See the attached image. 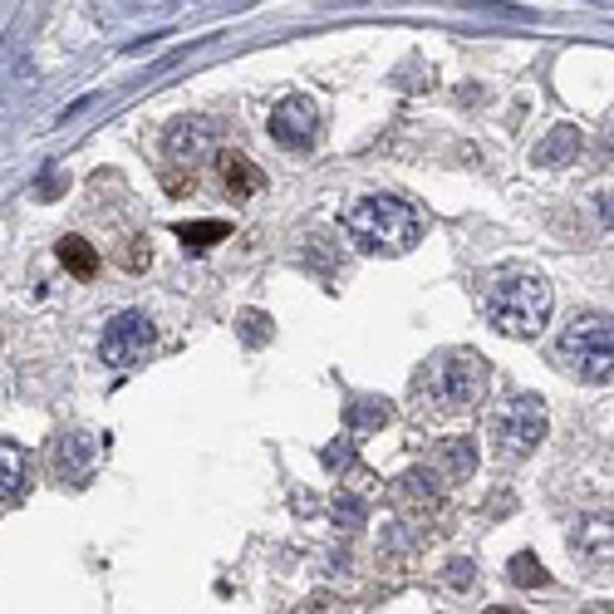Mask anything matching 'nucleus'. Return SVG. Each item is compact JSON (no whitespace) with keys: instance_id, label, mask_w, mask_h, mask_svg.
Segmentation results:
<instances>
[{"instance_id":"nucleus-9","label":"nucleus","mask_w":614,"mask_h":614,"mask_svg":"<svg viewBox=\"0 0 614 614\" xmlns=\"http://www.w3.org/2000/svg\"><path fill=\"white\" fill-rule=\"evenodd\" d=\"M570 545L585 555V561H590V570H594V575H604V561L614 555V511H604V516H585V521L575 526Z\"/></svg>"},{"instance_id":"nucleus-8","label":"nucleus","mask_w":614,"mask_h":614,"mask_svg":"<svg viewBox=\"0 0 614 614\" xmlns=\"http://www.w3.org/2000/svg\"><path fill=\"white\" fill-rule=\"evenodd\" d=\"M162 148H168L172 162L197 168L202 158H212V153H217V129H212V119H178L168 129V139H162Z\"/></svg>"},{"instance_id":"nucleus-2","label":"nucleus","mask_w":614,"mask_h":614,"mask_svg":"<svg viewBox=\"0 0 614 614\" xmlns=\"http://www.w3.org/2000/svg\"><path fill=\"white\" fill-rule=\"evenodd\" d=\"M345 231L359 251H369V256H404V251H413L418 237H423V217H418L404 197L374 192V197H359L354 207L345 212Z\"/></svg>"},{"instance_id":"nucleus-16","label":"nucleus","mask_w":614,"mask_h":614,"mask_svg":"<svg viewBox=\"0 0 614 614\" xmlns=\"http://www.w3.org/2000/svg\"><path fill=\"white\" fill-rule=\"evenodd\" d=\"M231 237V221H178V241L188 251H212Z\"/></svg>"},{"instance_id":"nucleus-11","label":"nucleus","mask_w":614,"mask_h":614,"mask_svg":"<svg viewBox=\"0 0 614 614\" xmlns=\"http://www.w3.org/2000/svg\"><path fill=\"white\" fill-rule=\"evenodd\" d=\"M94 457H99V443H94V437H84V433L60 437V447H55V477H60V482H84Z\"/></svg>"},{"instance_id":"nucleus-5","label":"nucleus","mask_w":614,"mask_h":614,"mask_svg":"<svg viewBox=\"0 0 614 614\" xmlns=\"http://www.w3.org/2000/svg\"><path fill=\"white\" fill-rule=\"evenodd\" d=\"M492 437H496V447H502V457H511V462L531 457L535 447L545 443V404L535 394H516L511 404L492 418Z\"/></svg>"},{"instance_id":"nucleus-18","label":"nucleus","mask_w":614,"mask_h":614,"mask_svg":"<svg viewBox=\"0 0 614 614\" xmlns=\"http://www.w3.org/2000/svg\"><path fill=\"white\" fill-rule=\"evenodd\" d=\"M511 580L521 585V590H541V585H551V570H545L531 551H521V555H511Z\"/></svg>"},{"instance_id":"nucleus-21","label":"nucleus","mask_w":614,"mask_h":614,"mask_svg":"<svg viewBox=\"0 0 614 614\" xmlns=\"http://www.w3.org/2000/svg\"><path fill=\"white\" fill-rule=\"evenodd\" d=\"M335 511H345V526H359V516H364V506L354 502V496H339Z\"/></svg>"},{"instance_id":"nucleus-3","label":"nucleus","mask_w":614,"mask_h":614,"mask_svg":"<svg viewBox=\"0 0 614 614\" xmlns=\"http://www.w3.org/2000/svg\"><path fill=\"white\" fill-rule=\"evenodd\" d=\"M561 359L575 378L604 384L614 378V320L610 315H575L561 335Z\"/></svg>"},{"instance_id":"nucleus-12","label":"nucleus","mask_w":614,"mask_h":614,"mask_svg":"<svg viewBox=\"0 0 614 614\" xmlns=\"http://www.w3.org/2000/svg\"><path fill=\"white\" fill-rule=\"evenodd\" d=\"M580 129L575 123H561V129H551L545 133V143H535V153H531V162L535 168H561V162H570L575 153H580Z\"/></svg>"},{"instance_id":"nucleus-23","label":"nucleus","mask_w":614,"mask_h":614,"mask_svg":"<svg viewBox=\"0 0 614 614\" xmlns=\"http://www.w3.org/2000/svg\"><path fill=\"white\" fill-rule=\"evenodd\" d=\"M55 192H60V178H55V172H50V178L40 182V197H55Z\"/></svg>"},{"instance_id":"nucleus-1","label":"nucleus","mask_w":614,"mask_h":614,"mask_svg":"<svg viewBox=\"0 0 614 614\" xmlns=\"http://www.w3.org/2000/svg\"><path fill=\"white\" fill-rule=\"evenodd\" d=\"M486 320H492L502 335L511 339H535L545 325H551V310H555V290L545 276H535V270H502V276L486 286Z\"/></svg>"},{"instance_id":"nucleus-14","label":"nucleus","mask_w":614,"mask_h":614,"mask_svg":"<svg viewBox=\"0 0 614 614\" xmlns=\"http://www.w3.org/2000/svg\"><path fill=\"white\" fill-rule=\"evenodd\" d=\"M25 482H31V462H25V453L15 443H0V502L21 496Z\"/></svg>"},{"instance_id":"nucleus-13","label":"nucleus","mask_w":614,"mask_h":614,"mask_svg":"<svg viewBox=\"0 0 614 614\" xmlns=\"http://www.w3.org/2000/svg\"><path fill=\"white\" fill-rule=\"evenodd\" d=\"M437 467H443L453 482H467L477 472V443L472 437H443L437 443Z\"/></svg>"},{"instance_id":"nucleus-10","label":"nucleus","mask_w":614,"mask_h":614,"mask_svg":"<svg viewBox=\"0 0 614 614\" xmlns=\"http://www.w3.org/2000/svg\"><path fill=\"white\" fill-rule=\"evenodd\" d=\"M217 178H221V188H227V197L231 202H246L251 192H261V168L246 158V153H217Z\"/></svg>"},{"instance_id":"nucleus-6","label":"nucleus","mask_w":614,"mask_h":614,"mask_svg":"<svg viewBox=\"0 0 614 614\" xmlns=\"http://www.w3.org/2000/svg\"><path fill=\"white\" fill-rule=\"evenodd\" d=\"M153 345H158L153 320L143 315V310H123V315L104 329L99 354H104V364L109 369H133V364H143V359L153 354Z\"/></svg>"},{"instance_id":"nucleus-4","label":"nucleus","mask_w":614,"mask_h":614,"mask_svg":"<svg viewBox=\"0 0 614 614\" xmlns=\"http://www.w3.org/2000/svg\"><path fill=\"white\" fill-rule=\"evenodd\" d=\"M482 388H486L482 354L462 349V354H447L433 364V374H428V404H433V413H467V408H477Z\"/></svg>"},{"instance_id":"nucleus-22","label":"nucleus","mask_w":614,"mask_h":614,"mask_svg":"<svg viewBox=\"0 0 614 614\" xmlns=\"http://www.w3.org/2000/svg\"><path fill=\"white\" fill-rule=\"evenodd\" d=\"M447 585H472V565H453V570H447Z\"/></svg>"},{"instance_id":"nucleus-7","label":"nucleus","mask_w":614,"mask_h":614,"mask_svg":"<svg viewBox=\"0 0 614 614\" xmlns=\"http://www.w3.org/2000/svg\"><path fill=\"white\" fill-rule=\"evenodd\" d=\"M266 129H270V139H276L286 153L310 148V143H315V133H320V109H315V99H310V94H290V99H280Z\"/></svg>"},{"instance_id":"nucleus-19","label":"nucleus","mask_w":614,"mask_h":614,"mask_svg":"<svg viewBox=\"0 0 614 614\" xmlns=\"http://www.w3.org/2000/svg\"><path fill=\"white\" fill-rule=\"evenodd\" d=\"M388 423V408L374 404V398H359V404H349V428L354 433H369V428H384Z\"/></svg>"},{"instance_id":"nucleus-20","label":"nucleus","mask_w":614,"mask_h":614,"mask_svg":"<svg viewBox=\"0 0 614 614\" xmlns=\"http://www.w3.org/2000/svg\"><path fill=\"white\" fill-rule=\"evenodd\" d=\"M237 335L246 339V345H270V315H261V310H241L237 315Z\"/></svg>"},{"instance_id":"nucleus-24","label":"nucleus","mask_w":614,"mask_h":614,"mask_svg":"<svg viewBox=\"0 0 614 614\" xmlns=\"http://www.w3.org/2000/svg\"><path fill=\"white\" fill-rule=\"evenodd\" d=\"M482 614H521V610H511V604H492V610H482Z\"/></svg>"},{"instance_id":"nucleus-17","label":"nucleus","mask_w":614,"mask_h":614,"mask_svg":"<svg viewBox=\"0 0 614 614\" xmlns=\"http://www.w3.org/2000/svg\"><path fill=\"white\" fill-rule=\"evenodd\" d=\"M60 261H64V270H70V276H80V280L99 276V251H94L84 237H64L60 241Z\"/></svg>"},{"instance_id":"nucleus-15","label":"nucleus","mask_w":614,"mask_h":614,"mask_svg":"<svg viewBox=\"0 0 614 614\" xmlns=\"http://www.w3.org/2000/svg\"><path fill=\"white\" fill-rule=\"evenodd\" d=\"M398 496H404L408 506H437V502H443V482H437V472L418 467V472L398 477Z\"/></svg>"}]
</instances>
